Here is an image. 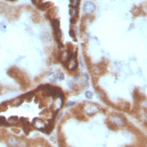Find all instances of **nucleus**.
<instances>
[{
    "label": "nucleus",
    "mask_w": 147,
    "mask_h": 147,
    "mask_svg": "<svg viewBox=\"0 0 147 147\" xmlns=\"http://www.w3.org/2000/svg\"><path fill=\"white\" fill-rule=\"evenodd\" d=\"M109 122L111 123L110 124H114V125L117 126V127H123L126 123L124 117H123L122 115H119V114L112 115L109 118Z\"/></svg>",
    "instance_id": "obj_1"
},
{
    "label": "nucleus",
    "mask_w": 147,
    "mask_h": 147,
    "mask_svg": "<svg viewBox=\"0 0 147 147\" xmlns=\"http://www.w3.org/2000/svg\"><path fill=\"white\" fill-rule=\"evenodd\" d=\"M65 66L67 67L69 71H76L77 67H78V62L76 59V52H75L73 54V56L66 62Z\"/></svg>",
    "instance_id": "obj_2"
},
{
    "label": "nucleus",
    "mask_w": 147,
    "mask_h": 147,
    "mask_svg": "<svg viewBox=\"0 0 147 147\" xmlns=\"http://www.w3.org/2000/svg\"><path fill=\"white\" fill-rule=\"evenodd\" d=\"M84 110L86 114L91 116V115H94L95 114H96L98 111H99V108H98L97 105H95V104H91V103H88L85 105L84 107Z\"/></svg>",
    "instance_id": "obj_3"
},
{
    "label": "nucleus",
    "mask_w": 147,
    "mask_h": 147,
    "mask_svg": "<svg viewBox=\"0 0 147 147\" xmlns=\"http://www.w3.org/2000/svg\"><path fill=\"white\" fill-rule=\"evenodd\" d=\"M95 5L93 2L87 1V2L85 3V5H84V11H85L86 14L87 15L93 14V13L95 12Z\"/></svg>",
    "instance_id": "obj_4"
},
{
    "label": "nucleus",
    "mask_w": 147,
    "mask_h": 147,
    "mask_svg": "<svg viewBox=\"0 0 147 147\" xmlns=\"http://www.w3.org/2000/svg\"><path fill=\"white\" fill-rule=\"evenodd\" d=\"M21 143V140L15 136H10L7 139V144L10 147H19Z\"/></svg>",
    "instance_id": "obj_5"
},
{
    "label": "nucleus",
    "mask_w": 147,
    "mask_h": 147,
    "mask_svg": "<svg viewBox=\"0 0 147 147\" xmlns=\"http://www.w3.org/2000/svg\"><path fill=\"white\" fill-rule=\"evenodd\" d=\"M32 125L35 126L36 129H38V130H43V129L45 128V123L42 119L36 117V118H35L33 120V124H32Z\"/></svg>",
    "instance_id": "obj_6"
},
{
    "label": "nucleus",
    "mask_w": 147,
    "mask_h": 147,
    "mask_svg": "<svg viewBox=\"0 0 147 147\" xmlns=\"http://www.w3.org/2000/svg\"><path fill=\"white\" fill-rule=\"evenodd\" d=\"M51 25H52L53 28H54V31L57 30V29H60V23L58 19H55V18L51 19Z\"/></svg>",
    "instance_id": "obj_7"
},
{
    "label": "nucleus",
    "mask_w": 147,
    "mask_h": 147,
    "mask_svg": "<svg viewBox=\"0 0 147 147\" xmlns=\"http://www.w3.org/2000/svg\"><path fill=\"white\" fill-rule=\"evenodd\" d=\"M22 103H23V98H22L21 96L15 98V99H13L12 101H11V104H12L13 106H18V105H20Z\"/></svg>",
    "instance_id": "obj_8"
},
{
    "label": "nucleus",
    "mask_w": 147,
    "mask_h": 147,
    "mask_svg": "<svg viewBox=\"0 0 147 147\" xmlns=\"http://www.w3.org/2000/svg\"><path fill=\"white\" fill-rule=\"evenodd\" d=\"M69 7H70L69 13H70V15L72 16V17H74V18H76V17H77V16H78V10H77V8H76V7H72V6H69Z\"/></svg>",
    "instance_id": "obj_9"
},
{
    "label": "nucleus",
    "mask_w": 147,
    "mask_h": 147,
    "mask_svg": "<svg viewBox=\"0 0 147 147\" xmlns=\"http://www.w3.org/2000/svg\"><path fill=\"white\" fill-rule=\"evenodd\" d=\"M53 129H54V125H53V123H50L48 125H46V124H45V128H44L42 131H43L44 133H46V134H50V133H51V132L53 131Z\"/></svg>",
    "instance_id": "obj_10"
},
{
    "label": "nucleus",
    "mask_w": 147,
    "mask_h": 147,
    "mask_svg": "<svg viewBox=\"0 0 147 147\" xmlns=\"http://www.w3.org/2000/svg\"><path fill=\"white\" fill-rule=\"evenodd\" d=\"M32 128H33V125H32L30 123H28V122H26V123H24V124H23V129H24L26 133H28L29 132L32 130Z\"/></svg>",
    "instance_id": "obj_11"
},
{
    "label": "nucleus",
    "mask_w": 147,
    "mask_h": 147,
    "mask_svg": "<svg viewBox=\"0 0 147 147\" xmlns=\"http://www.w3.org/2000/svg\"><path fill=\"white\" fill-rule=\"evenodd\" d=\"M50 7V3L49 2H45V3H41L39 5H37V7L40 10H45L47 9L48 7Z\"/></svg>",
    "instance_id": "obj_12"
},
{
    "label": "nucleus",
    "mask_w": 147,
    "mask_h": 147,
    "mask_svg": "<svg viewBox=\"0 0 147 147\" xmlns=\"http://www.w3.org/2000/svg\"><path fill=\"white\" fill-rule=\"evenodd\" d=\"M18 121H19V119H18V117H17V116H11V117H9V119H8L9 124L11 123H17Z\"/></svg>",
    "instance_id": "obj_13"
},
{
    "label": "nucleus",
    "mask_w": 147,
    "mask_h": 147,
    "mask_svg": "<svg viewBox=\"0 0 147 147\" xmlns=\"http://www.w3.org/2000/svg\"><path fill=\"white\" fill-rule=\"evenodd\" d=\"M85 95H86V97L87 98V99H92L93 98V93L90 92V91H86Z\"/></svg>",
    "instance_id": "obj_14"
},
{
    "label": "nucleus",
    "mask_w": 147,
    "mask_h": 147,
    "mask_svg": "<svg viewBox=\"0 0 147 147\" xmlns=\"http://www.w3.org/2000/svg\"><path fill=\"white\" fill-rule=\"evenodd\" d=\"M7 108V103H3V104H0V111H6Z\"/></svg>",
    "instance_id": "obj_15"
},
{
    "label": "nucleus",
    "mask_w": 147,
    "mask_h": 147,
    "mask_svg": "<svg viewBox=\"0 0 147 147\" xmlns=\"http://www.w3.org/2000/svg\"><path fill=\"white\" fill-rule=\"evenodd\" d=\"M78 4H79V0H71V5L70 6H72L74 7H76L78 6Z\"/></svg>",
    "instance_id": "obj_16"
},
{
    "label": "nucleus",
    "mask_w": 147,
    "mask_h": 147,
    "mask_svg": "<svg viewBox=\"0 0 147 147\" xmlns=\"http://www.w3.org/2000/svg\"><path fill=\"white\" fill-rule=\"evenodd\" d=\"M49 79L51 82H55V79H56V76H55V75H54V74H52V75H50L49 76Z\"/></svg>",
    "instance_id": "obj_17"
},
{
    "label": "nucleus",
    "mask_w": 147,
    "mask_h": 147,
    "mask_svg": "<svg viewBox=\"0 0 147 147\" xmlns=\"http://www.w3.org/2000/svg\"><path fill=\"white\" fill-rule=\"evenodd\" d=\"M69 35L72 36L73 38L76 37V33H75V31H74V29L70 28V30H69Z\"/></svg>",
    "instance_id": "obj_18"
},
{
    "label": "nucleus",
    "mask_w": 147,
    "mask_h": 147,
    "mask_svg": "<svg viewBox=\"0 0 147 147\" xmlns=\"http://www.w3.org/2000/svg\"><path fill=\"white\" fill-rule=\"evenodd\" d=\"M57 78L59 79V80H63L64 78V76L63 73H58L57 74Z\"/></svg>",
    "instance_id": "obj_19"
},
{
    "label": "nucleus",
    "mask_w": 147,
    "mask_h": 147,
    "mask_svg": "<svg viewBox=\"0 0 147 147\" xmlns=\"http://www.w3.org/2000/svg\"><path fill=\"white\" fill-rule=\"evenodd\" d=\"M70 22H71V24H76V18H74V17H72L71 19H70Z\"/></svg>",
    "instance_id": "obj_20"
},
{
    "label": "nucleus",
    "mask_w": 147,
    "mask_h": 147,
    "mask_svg": "<svg viewBox=\"0 0 147 147\" xmlns=\"http://www.w3.org/2000/svg\"><path fill=\"white\" fill-rule=\"evenodd\" d=\"M76 104L75 102H69L68 104H66V107H69V106H72V105H74V104Z\"/></svg>",
    "instance_id": "obj_21"
},
{
    "label": "nucleus",
    "mask_w": 147,
    "mask_h": 147,
    "mask_svg": "<svg viewBox=\"0 0 147 147\" xmlns=\"http://www.w3.org/2000/svg\"><path fill=\"white\" fill-rule=\"evenodd\" d=\"M0 90H1V88H0Z\"/></svg>",
    "instance_id": "obj_22"
}]
</instances>
